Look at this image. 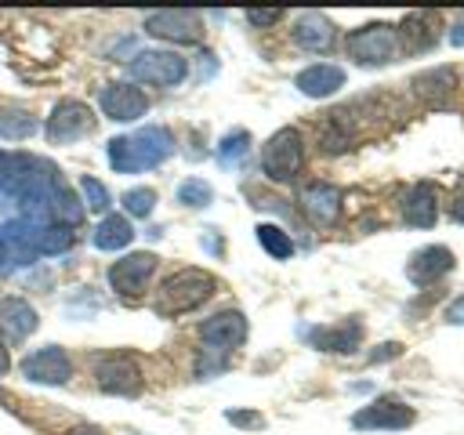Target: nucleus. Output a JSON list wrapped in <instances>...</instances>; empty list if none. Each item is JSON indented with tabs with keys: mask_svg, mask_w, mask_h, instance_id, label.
<instances>
[{
	"mask_svg": "<svg viewBox=\"0 0 464 435\" xmlns=\"http://www.w3.org/2000/svg\"><path fill=\"white\" fill-rule=\"evenodd\" d=\"M341 188L337 185H326V181H312L301 188V210L308 214L312 225H334L341 218Z\"/></svg>",
	"mask_w": 464,
	"mask_h": 435,
	"instance_id": "14",
	"label": "nucleus"
},
{
	"mask_svg": "<svg viewBox=\"0 0 464 435\" xmlns=\"http://www.w3.org/2000/svg\"><path fill=\"white\" fill-rule=\"evenodd\" d=\"M301 163H304V145H301V134H297L294 127H279V130L265 141V149H261V167H265V174H268L272 181H290V178H297Z\"/></svg>",
	"mask_w": 464,
	"mask_h": 435,
	"instance_id": "4",
	"label": "nucleus"
},
{
	"mask_svg": "<svg viewBox=\"0 0 464 435\" xmlns=\"http://www.w3.org/2000/svg\"><path fill=\"white\" fill-rule=\"evenodd\" d=\"M413 87H417V94L442 102V98L457 87V76H453V69H431V72H420V76L413 80Z\"/></svg>",
	"mask_w": 464,
	"mask_h": 435,
	"instance_id": "24",
	"label": "nucleus"
},
{
	"mask_svg": "<svg viewBox=\"0 0 464 435\" xmlns=\"http://www.w3.org/2000/svg\"><path fill=\"white\" fill-rule=\"evenodd\" d=\"M402 218H406V225L431 228V225H435V218H439V188H435L431 181H417V185L406 192Z\"/></svg>",
	"mask_w": 464,
	"mask_h": 435,
	"instance_id": "18",
	"label": "nucleus"
},
{
	"mask_svg": "<svg viewBox=\"0 0 464 435\" xmlns=\"http://www.w3.org/2000/svg\"><path fill=\"white\" fill-rule=\"evenodd\" d=\"M36 330V312L22 297H0V341L18 344Z\"/></svg>",
	"mask_w": 464,
	"mask_h": 435,
	"instance_id": "16",
	"label": "nucleus"
},
{
	"mask_svg": "<svg viewBox=\"0 0 464 435\" xmlns=\"http://www.w3.org/2000/svg\"><path fill=\"white\" fill-rule=\"evenodd\" d=\"M145 33L167 44H199L203 40V18L196 11H152L145 18Z\"/></svg>",
	"mask_w": 464,
	"mask_h": 435,
	"instance_id": "9",
	"label": "nucleus"
},
{
	"mask_svg": "<svg viewBox=\"0 0 464 435\" xmlns=\"http://www.w3.org/2000/svg\"><path fill=\"white\" fill-rule=\"evenodd\" d=\"M257 243H261L272 257H279V261L294 254V239H290L279 225H257Z\"/></svg>",
	"mask_w": 464,
	"mask_h": 435,
	"instance_id": "27",
	"label": "nucleus"
},
{
	"mask_svg": "<svg viewBox=\"0 0 464 435\" xmlns=\"http://www.w3.org/2000/svg\"><path fill=\"white\" fill-rule=\"evenodd\" d=\"M94 381L102 392L109 395H138L141 392V370L130 355L123 352H109L94 359Z\"/></svg>",
	"mask_w": 464,
	"mask_h": 435,
	"instance_id": "8",
	"label": "nucleus"
},
{
	"mask_svg": "<svg viewBox=\"0 0 464 435\" xmlns=\"http://www.w3.org/2000/svg\"><path fill=\"white\" fill-rule=\"evenodd\" d=\"M294 40H297V47L315 51V54L330 51L334 47V22L326 14H319V11H304L294 22Z\"/></svg>",
	"mask_w": 464,
	"mask_h": 435,
	"instance_id": "19",
	"label": "nucleus"
},
{
	"mask_svg": "<svg viewBox=\"0 0 464 435\" xmlns=\"http://www.w3.org/2000/svg\"><path fill=\"white\" fill-rule=\"evenodd\" d=\"M413 417H417V413H413L402 399H395V395H381V399H373L370 406H362L359 413H352V428H359V431H373V428L402 431V428L413 424Z\"/></svg>",
	"mask_w": 464,
	"mask_h": 435,
	"instance_id": "10",
	"label": "nucleus"
},
{
	"mask_svg": "<svg viewBox=\"0 0 464 435\" xmlns=\"http://www.w3.org/2000/svg\"><path fill=\"white\" fill-rule=\"evenodd\" d=\"M47 214L54 218V225H65V228L80 225V218H83V207H80L76 192H72L62 178H58V181L51 185V192H47Z\"/></svg>",
	"mask_w": 464,
	"mask_h": 435,
	"instance_id": "21",
	"label": "nucleus"
},
{
	"mask_svg": "<svg viewBox=\"0 0 464 435\" xmlns=\"http://www.w3.org/2000/svg\"><path fill=\"white\" fill-rule=\"evenodd\" d=\"M279 18H283V11H279V7H268V11L250 7V11H246V22H250V25H276Z\"/></svg>",
	"mask_w": 464,
	"mask_h": 435,
	"instance_id": "33",
	"label": "nucleus"
},
{
	"mask_svg": "<svg viewBox=\"0 0 464 435\" xmlns=\"http://www.w3.org/2000/svg\"><path fill=\"white\" fill-rule=\"evenodd\" d=\"M33 130H36V120H33L29 112H18V109L0 112V138L18 141V138H29Z\"/></svg>",
	"mask_w": 464,
	"mask_h": 435,
	"instance_id": "28",
	"label": "nucleus"
},
{
	"mask_svg": "<svg viewBox=\"0 0 464 435\" xmlns=\"http://www.w3.org/2000/svg\"><path fill=\"white\" fill-rule=\"evenodd\" d=\"M11 370V355H7V344L0 341V373H7Z\"/></svg>",
	"mask_w": 464,
	"mask_h": 435,
	"instance_id": "39",
	"label": "nucleus"
},
{
	"mask_svg": "<svg viewBox=\"0 0 464 435\" xmlns=\"http://www.w3.org/2000/svg\"><path fill=\"white\" fill-rule=\"evenodd\" d=\"M152 207H156V192L152 188H127L123 192V210L130 218H149Z\"/></svg>",
	"mask_w": 464,
	"mask_h": 435,
	"instance_id": "31",
	"label": "nucleus"
},
{
	"mask_svg": "<svg viewBox=\"0 0 464 435\" xmlns=\"http://www.w3.org/2000/svg\"><path fill=\"white\" fill-rule=\"evenodd\" d=\"M399 352H402V344H399V341H388V344H381V348L370 355V362H384V359H395Z\"/></svg>",
	"mask_w": 464,
	"mask_h": 435,
	"instance_id": "34",
	"label": "nucleus"
},
{
	"mask_svg": "<svg viewBox=\"0 0 464 435\" xmlns=\"http://www.w3.org/2000/svg\"><path fill=\"white\" fill-rule=\"evenodd\" d=\"M218 290V279L203 268H181L174 276H167L152 297V312L170 319V315H185L192 308H199L203 301H210V294Z\"/></svg>",
	"mask_w": 464,
	"mask_h": 435,
	"instance_id": "2",
	"label": "nucleus"
},
{
	"mask_svg": "<svg viewBox=\"0 0 464 435\" xmlns=\"http://www.w3.org/2000/svg\"><path fill=\"white\" fill-rule=\"evenodd\" d=\"M199 337H203V348H207V352H218V355L225 359L232 348H239V344L246 341V315L236 312V308H225V312L210 315V319L199 326Z\"/></svg>",
	"mask_w": 464,
	"mask_h": 435,
	"instance_id": "11",
	"label": "nucleus"
},
{
	"mask_svg": "<svg viewBox=\"0 0 464 435\" xmlns=\"http://www.w3.org/2000/svg\"><path fill=\"white\" fill-rule=\"evenodd\" d=\"M185 72H188V65L174 51H138L130 58V76L149 87H174L185 80Z\"/></svg>",
	"mask_w": 464,
	"mask_h": 435,
	"instance_id": "5",
	"label": "nucleus"
},
{
	"mask_svg": "<svg viewBox=\"0 0 464 435\" xmlns=\"http://www.w3.org/2000/svg\"><path fill=\"white\" fill-rule=\"evenodd\" d=\"M91 239H94L98 250H123L134 239V228H130V221L123 214H105Z\"/></svg>",
	"mask_w": 464,
	"mask_h": 435,
	"instance_id": "22",
	"label": "nucleus"
},
{
	"mask_svg": "<svg viewBox=\"0 0 464 435\" xmlns=\"http://www.w3.org/2000/svg\"><path fill=\"white\" fill-rule=\"evenodd\" d=\"M435 29H439V14H428V11H417V14H410L402 22V33L406 36L417 33V40L410 44V51H428L435 44Z\"/></svg>",
	"mask_w": 464,
	"mask_h": 435,
	"instance_id": "23",
	"label": "nucleus"
},
{
	"mask_svg": "<svg viewBox=\"0 0 464 435\" xmlns=\"http://www.w3.org/2000/svg\"><path fill=\"white\" fill-rule=\"evenodd\" d=\"M308 341L323 352H355V344L362 341V323L344 319L337 326H319V330H308Z\"/></svg>",
	"mask_w": 464,
	"mask_h": 435,
	"instance_id": "20",
	"label": "nucleus"
},
{
	"mask_svg": "<svg viewBox=\"0 0 464 435\" xmlns=\"http://www.w3.org/2000/svg\"><path fill=\"white\" fill-rule=\"evenodd\" d=\"M446 319H450V323H464V297L450 301V308H446Z\"/></svg>",
	"mask_w": 464,
	"mask_h": 435,
	"instance_id": "35",
	"label": "nucleus"
},
{
	"mask_svg": "<svg viewBox=\"0 0 464 435\" xmlns=\"http://www.w3.org/2000/svg\"><path fill=\"white\" fill-rule=\"evenodd\" d=\"M348 54L355 65L373 69V65H388L399 54V29L384 25V22H370L348 33Z\"/></svg>",
	"mask_w": 464,
	"mask_h": 435,
	"instance_id": "3",
	"label": "nucleus"
},
{
	"mask_svg": "<svg viewBox=\"0 0 464 435\" xmlns=\"http://www.w3.org/2000/svg\"><path fill=\"white\" fill-rule=\"evenodd\" d=\"M294 87H297L304 98H330L337 87H344V69H341V65H330V62L308 65V69L297 72Z\"/></svg>",
	"mask_w": 464,
	"mask_h": 435,
	"instance_id": "17",
	"label": "nucleus"
},
{
	"mask_svg": "<svg viewBox=\"0 0 464 435\" xmlns=\"http://www.w3.org/2000/svg\"><path fill=\"white\" fill-rule=\"evenodd\" d=\"M225 420L228 424H239V428H261L265 424L261 413H254V410H225Z\"/></svg>",
	"mask_w": 464,
	"mask_h": 435,
	"instance_id": "32",
	"label": "nucleus"
},
{
	"mask_svg": "<svg viewBox=\"0 0 464 435\" xmlns=\"http://www.w3.org/2000/svg\"><path fill=\"white\" fill-rule=\"evenodd\" d=\"M22 377L33 384H69L72 362L58 344H47V348H36L22 359Z\"/></svg>",
	"mask_w": 464,
	"mask_h": 435,
	"instance_id": "12",
	"label": "nucleus"
},
{
	"mask_svg": "<svg viewBox=\"0 0 464 435\" xmlns=\"http://www.w3.org/2000/svg\"><path fill=\"white\" fill-rule=\"evenodd\" d=\"M450 40H453V44H457V47H460V44H464V18H460V22H457V25H453V33H450Z\"/></svg>",
	"mask_w": 464,
	"mask_h": 435,
	"instance_id": "38",
	"label": "nucleus"
},
{
	"mask_svg": "<svg viewBox=\"0 0 464 435\" xmlns=\"http://www.w3.org/2000/svg\"><path fill=\"white\" fill-rule=\"evenodd\" d=\"M246 152H250V134L246 130H232L218 145V163L221 167H239L246 160Z\"/></svg>",
	"mask_w": 464,
	"mask_h": 435,
	"instance_id": "26",
	"label": "nucleus"
},
{
	"mask_svg": "<svg viewBox=\"0 0 464 435\" xmlns=\"http://www.w3.org/2000/svg\"><path fill=\"white\" fill-rule=\"evenodd\" d=\"M174 152V134L167 127H141L134 134L109 141V163L120 174H138L149 167H160Z\"/></svg>",
	"mask_w": 464,
	"mask_h": 435,
	"instance_id": "1",
	"label": "nucleus"
},
{
	"mask_svg": "<svg viewBox=\"0 0 464 435\" xmlns=\"http://www.w3.org/2000/svg\"><path fill=\"white\" fill-rule=\"evenodd\" d=\"M65 435H102V431H98L94 424H76V428H69Z\"/></svg>",
	"mask_w": 464,
	"mask_h": 435,
	"instance_id": "37",
	"label": "nucleus"
},
{
	"mask_svg": "<svg viewBox=\"0 0 464 435\" xmlns=\"http://www.w3.org/2000/svg\"><path fill=\"white\" fill-rule=\"evenodd\" d=\"M210 199H214V188L203 178H188L178 185V203H185V207H207Z\"/></svg>",
	"mask_w": 464,
	"mask_h": 435,
	"instance_id": "29",
	"label": "nucleus"
},
{
	"mask_svg": "<svg viewBox=\"0 0 464 435\" xmlns=\"http://www.w3.org/2000/svg\"><path fill=\"white\" fill-rule=\"evenodd\" d=\"M72 246V232L65 228V225H40L36 228V236H33V250L36 254H62V250H69Z\"/></svg>",
	"mask_w": 464,
	"mask_h": 435,
	"instance_id": "25",
	"label": "nucleus"
},
{
	"mask_svg": "<svg viewBox=\"0 0 464 435\" xmlns=\"http://www.w3.org/2000/svg\"><path fill=\"white\" fill-rule=\"evenodd\" d=\"M450 214H453V218L464 225V192H457V196H453V207H450Z\"/></svg>",
	"mask_w": 464,
	"mask_h": 435,
	"instance_id": "36",
	"label": "nucleus"
},
{
	"mask_svg": "<svg viewBox=\"0 0 464 435\" xmlns=\"http://www.w3.org/2000/svg\"><path fill=\"white\" fill-rule=\"evenodd\" d=\"M98 105H102V112H105L109 120H116V123H130V120L145 116L149 98H145V91L134 87V83H109V87H102Z\"/></svg>",
	"mask_w": 464,
	"mask_h": 435,
	"instance_id": "13",
	"label": "nucleus"
},
{
	"mask_svg": "<svg viewBox=\"0 0 464 435\" xmlns=\"http://www.w3.org/2000/svg\"><path fill=\"white\" fill-rule=\"evenodd\" d=\"M446 272H453V250L450 246H420L410 261H406V276L417 286H428L435 279H442Z\"/></svg>",
	"mask_w": 464,
	"mask_h": 435,
	"instance_id": "15",
	"label": "nucleus"
},
{
	"mask_svg": "<svg viewBox=\"0 0 464 435\" xmlns=\"http://www.w3.org/2000/svg\"><path fill=\"white\" fill-rule=\"evenodd\" d=\"M80 192H83V203H87L91 210H98V214H105L109 203H112V199H109V188H105L98 178H91V174L80 178Z\"/></svg>",
	"mask_w": 464,
	"mask_h": 435,
	"instance_id": "30",
	"label": "nucleus"
},
{
	"mask_svg": "<svg viewBox=\"0 0 464 435\" xmlns=\"http://www.w3.org/2000/svg\"><path fill=\"white\" fill-rule=\"evenodd\" d=\"M44 130H47V141H51V145H69V141H76V138H83V134L94 130V112H91L83 102L65 98V102H58V105L51 109Z\"/></svg>",
	"mask_w": 464,
	"mask_h": 435,
	"instance_id": "6",
	"label": "nucleus"
},
{
	"mask_svg": "<svg viewBox=\"0 0 464 435\" xmlns=\"http://www.w3.org/2000/svg\"><path fill=\"white\" fill-rule=\"evenodd\" d=\"M156 265H160V257H156V254H149V250L127 254V257H120V261L109 268V286H112L120 297L138 301V297H141V290L149 286V279H152Z\"/></svg>",
	"mask_w": 464,
	"mask_h": 435,
	"instance_id": "7",
	"label": "nucleus"
}]
</instances>
